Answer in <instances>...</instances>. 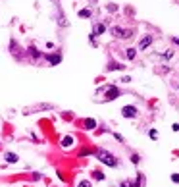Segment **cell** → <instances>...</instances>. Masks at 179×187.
Listing matches in <instances>:
<instances>
[{"label":"cell","mask_w":179,"mask_h":187,"mask_svg":"<svg viewBox=\"0 0 179 187\" xmlns=\"http://www.w3.org/2000/svg\"><path fill=\"white\" fill-rule=\"evenodd\" d=\"M96 156H98V160H100L102 164L110 166V168H116V166H118V160H116V156H114V154H110L108 150H98Z\"/></svg>","instance_id":"6da1fadb"},{"label":"cell","mask_w":179,"mask_h":187,"mask_svg":"<svg viewBox=\"0 0 179 187\" xmlns=\"http://www.w3.org/2000/svg\"><path fill=\"white\" fill-rule=\"evenodd\" d=\"M112 35L114 37H119V39H129L133 33L131 31H123L122 27H112Z\"/></svg>","instance_id":"7a4b0ae2"},{"label":"cell","mask_w":179,"mask_h":187,"mask_svg":"<svg viewBox=\"0 0 179 187\" xmlns=\"http://www.w3.org/2000/svg\"><path fill=\"white\" fill-rule=\"evenodd\" d=\"M122 116H123V118H135V116H137V108L131 106V104L123 106V108H122Z\"/></svg>","instance_id":"3957f363"},{"label":"cell","mask_w":179,"mask_h":187,"mask_svg":"<svg viewBox=\"0 0 179 187\" xmlns=\"http://www.w3.org/2000/svg\"><path fill=\"white\" fill-rule=\"evenodd\" d=\"M150 44H152V35H145V37L141 39V43H139V48L145 50V48H148Z\"/></svg>","instance_id":"277c9868"},{"label":"cell","mask_w":179,"mask_h":187,"mask_svg":"<svg viewBox=\"0 0 179 187\" xmlns=\"http://www.w3.org/2000/svg\"><path fill=\"white\" fill-rule=\"evenodd\" d=\"M116 97H119V91H118V87H108V93H106V100H114Z\"/></svg>","instance_id":"5b68a950"},{"label":"cell","mask_w":179,"mask_h":187,"mask_svg":"<svg viewBox=\"0 0 179 187\" xmlns=\"http://www.w3.org/2000/svg\"><path fill=\"white\" fill-rule=\"evenodd\" d=\"M131 187H145V174H141L137 176V181H131Z\"/></svg>","instance_id":"8992f818"},{"label":"cell","mask_w":179,"mask_h":187,"mask_svg":"<svg viewBox=\"0 0 179 187\" xmlns=\"http://www.w3.org/2000/svg\"><path fill=\"white\" fill-rule=\"evenodd\" d=\"M46 58H48L50 66H56V64H60V62H62V56H60V54H48Z\"/></svg>","instance_id":"52a82bcc"},{"label":"cell","mask_w":179,"mask_h":187,"mask_svg":"<svg viewBox=\"0 0 179 187\" xmlns=\"http://www.w3.org/2000/svg\"><path fill=\"white\" fill-rule=\"evenodd\" d=\"M4 158H6V162H10V164H15L19 160V156L15 153H6V156H4Z\"/></svg>","instance_id":"ba28073f"},{"label":"cell","mask_w":179,"mask_h":187,"mask_svg":"<svg viewBox=\"0 0 179 187\" xmlns=\"http://www.w3.org/2000/svg\"><path fill=\"white\" fill-rule=\"evenodd\" d=\"M73 145V137H70V135H66L64 139H62V147L64 149H67V147H71Z\"/></svg>","instance_id":"9c48e42d"},{"label":"cell","mask_w":179,"mask_h":187,"mask_svg":"<svg viewBox=\"0 0 179 187\" xmlns=\"http://www.w3.org/2000/svg\"><path fill=\"white\" fill-rule=\"evenodd\" d=\"M104 31H106L104 23H96V25H94V33H93V35H102Z\"/></svg>","instance_id":"30bf717a"},{"label":"cell","mask_w":179,"mask_h":187,"mask_svg":"<svg viewBox=\"0 0 179 187\" xmlns=\"http://www.w3.org/2000/svg\"><path fill=\"white\" fill-rule=\"evenodd\" d=\"M85 127H87V129H94V127H96V120L87 118V120H85Z\"/></svg>","instance_id":"8fae6325"},{"label":"cell","mask_w":179,"mask_h":187,"mask_svg":"<svg viewBox=\"0 0 179 187\" xmlns=\"http://www.w3.org/2000/svg\"><path fill=\"white\" fill-rule=\"evenodd\" d=\"M79 18H91V10H89V8L79 10Z\"/></svg>","instance_id":"7c38bea8"},{"label":"cell","mask_w":179,"mask_h":187,"mask_svg":"<svg viewBox=\"0 0 179 187\" xmlns=\"http://www.w3.org/2000/svg\"><path fill=\"white\" fill-rule=\"evenodd\" d=\"M135 56H137V52H135V48H127V58H129V60H133Z\"/></svg>","instance_id":"4fadbf2b"},{"label":"cell","mask_w":179,"mask_h":187,"mask_svg":"<svg viewBox=\"0 0 179 187\" xmlns=\"http://www.w3.org/2000/svg\"><path fill=\"white\" fill-rule=\"evenodd\" d=\"M93 178L94 179H104V174L102 172H93Z\"/></svg>","instance_id":"5bb4252c"},{"label":"cell","mask_w":179,"mask_h":187,"mask_svg":"<svg viewBox=\"0 0 179 187\" xmlns=\"http://www.w3.org/2000/svg\"><path fill=\"white\" fill-rule=\"evenodd\" d=\"M77 187H93V185H91V181H87V179H83V181H81V183H79Z\"/></svg>","instance_id":"9a60e30c"},{"label":"cell","mask_w":179,"mask_h":187,"mask_svg":"<svg viewBox=\"0 0 179 187\" xmlns=\"http://www.w3.org/2000/svg\"><path fill=\"white\" fill-rule=\"evenodd\" d=\"M171 181L173 183H179V174H171Z\"/></svg>","instance_id":"2e32d148"},{"label":"cell","mask_w":179,"mask_h":187,"mask_svg":"<svg viewBox=\"0 0 179 187\" xmlns=\"http://www.w3.org/2000/svg\"><path fill=\"white\" fill-rule=\"evenodd\" d=\"M114 137H116V139H118V141H119V143H123V141H125V139H123V135H119V133H114Z\"/></svg>","instance_id":"e0dca14e"},{"label":"cell","mask_w":179,"mask_h":187,"mask_svg":"<svg viewBox=\"0 0 179 187\" xmlns=\"http://www.w3.org/2000/svg\"><path fill=\"white\" fill-rule=\"evenodd\" d=\"M131 162H133V164H139V156H137V154H131Z\"/></svg>","instance_id":"ac0fdd59"},{"label":"cell","mask_w":179,"mask_h":187,"mask_svg":"<svg viewBox=\"0 0 179 187\" xmlns=\"http://www.w3.org/2000/svg\"><path fill=\"white\" fill-rule=\"evenodd\" d=\"M150 137H152V139L158 137V131H156V129H150Z\"/></svg>","instance_id":"d6986e66"},{"label":"cell","mask_w":179,"mask_h":187,"mask_svg":"<svg viewBox=\"0 0 179 187\" xmlns=\"http://www.w3.org/2000/svg\"><path fill=\"white\" fill-rule=\"evenodd\" d=\"M122 81H123V83H131V77L125 75V77H122Z\"/></svg>","instance_id":"ffe728a7"},{"label":"cell","mask_w":179,"mask_h":187,"mask_svg":"<svg viewBox=\"0 0 179 187\" xmlns=\"http://www.w3.org/2000/svg\"><path fill=\"white\" fill-rule=\"evenodd\" d=\"M171 129H173V131H179V123H173V126H171Z\"/></svg>","instance_id":"44dd1931"},{"label":"cell","mask_w":179,"mask_h":187,"mask_svg":"<svg viewBox=\"0 0 179 187\" xmlns=\"http://www.w3.org/2000/svg\"><path fill=\"white\" fill-rule=\"evenodd\" d=\"M173 43H175V44H179V39H177V37H173Z\"/></svg>","instance_id":"7402d4cb"}]
</instances>
